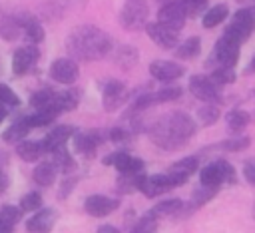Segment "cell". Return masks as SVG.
Listing matches in <instances>:
<instances>
[{"instance_id": "20", "label": "cell", "mask_w": 255, "mask_h": 233, "mask_svg": "<svg viewBox=\"0 0 255 233\" xmlns=\"http://www.w3.org/2000/svg\"><path fill=\"white\" fill-rule=\"evenodd\" d=\"M16 153L22 161H38L44 153H46V147H44V141H30V139H22L18 145H16Z\"/></svg>"}, {"instance_id": "30", "label": "cell", "mask_w": 255, "mask_h": 233, "mask_svg": "<svg viewBox=\"0 0 255 233\" xmlns=\"http://www.w3.org/2000/svg\"><path fill=\"white\" fill-rule=\"evenodd\" d=\"M201 50V40L197 36H191L187 40H183L181 44H177V50H175V56L179 60H189V58H195Z\"/></svg>"}, {"instance_id": "8", "label": "cell", "mask_w": 255, "mask_h": 233, "mask_svg": "<svg viewBox=\"0 0 255 233\" xmlns=\"http://www.w3.org/2000/svg\"><path fill=\"white\" fill-rule=\"evenodd\" d=\"M239 46L237 42H233L231 38L227 36H221L217 42H215V48H213V54L211 58L215 60V68L223 66V68H235L237 60H239Z\"/></svg>"}, {"instance_id": "27", "label": "cell", "mask_w": 255, "mask_h": 233, "mask_svg": "<svg viewBox=\"0 0 255 233\" xmlns=\"http://www.w3.org/2000/svg\"><path fill=\"white\" fill-rule=\"evenodd\" d=\"M20 20H22L24 34H26V38H28L30 42L38 44V42H42V40H44V28H42V24H40L34 16L26 14V16H20Z\"/></svg>"}, {"instance_id": "45", "label": "cell", "mask_w": 255, "mask_h": 233, "mask_svg": "<svg viewBox=\"0 0 255 233\" xmlns=\"http://www.w3.org/2000/svg\"><path fill=\"white\" fill-rule=\"evenodd\" d=\"M110 139L114 141V143H124V141H128L129 139V131L126 129V127H112V131H110Z\"/></svg>"}, {"instance_id": "41", "label": "cell", "mask_w": 255, "mask_h": 233, "mask_svg": "<svg viewBox=\"0 0 255 233\" xmlns=\"http://www.w3.org/2000/svg\"><path fill=\"white\" fill-rule=\"evenodd\" d=\"M0 104L6 108H12V106L20 104V98L16 96V92L12 88H8L6 84H0Z\"/></svg>"}, {"instance_id": "12", "label": "cell", "mask_w": 255, "mask_h": 233, "mask_svg": "<svg viewBox=\"0 0 255 233\" xmlns=\"http://www.w3.org/2000/svg\"><path fill=\"white\" fill-rule=\"evenodd\" d=\"M145 32L147 36L159 46V48H175L179 44V30L167 26V24H161V22H153V24H147L145 26Z\"/></svg>"}, {"instance_id": "19", "label": "cell", "mask_w": 255, "mask_h": 233, "mask_svg": "<svg viewBox=\"0 0 255 233\" xmlns=\"http://www.w3.org/2000/svg\"><path fill=\"white\" fill-rule=\"evenodd\" d=\"M72 135H74V127H72V125H56V127H52V129L46 133V137H44L42 141H44L46 151H54L56 147L66 145V141H68Z\"/></svg>"}, {"instance_id": "22", "label": "cell", "mask_w": 255, "mask_h": 233, "mask_svg": "<svg viewBox=\"0 0 255 233\" xmlns=\"http://www.w3.org/2000/svg\"><path fill=\"white\" fill-rule=\"evenodd\" d=\"M74 143H76V149L86 155V157H92L100 145V135L94 133V131H84V133H76L74 137Z\"/></svg>"}, {"instance_id": "38", "label": "cell", "mask_w": 255, "mask_h": 233, "mask_svg": "<svg viewBox=\"0 0 255 233\" xmlns=\"http://www.w3.org/2000/svg\"><path fill=\"white\" fill-rule=\"evenodd\" d=\"M249 143H251V139L245 137V135H241V137L223 139V141H219L215 147H217V149H223V151H241V149L249 147Z\"/></svg>"}, {"instance_id": "11", "label": "cell", "mask_w": 255, "mask_h": 233, "mask_svg": "<svg viewBox=\"0 0 255 233\" xmlns=\"http://www.w3.org/2000/svg\"><path fill=\"white\" fill-rule=\"evenodd\" d=\"M104 165H114L122 175H137L143 171V161L139 157H133L126 151L110 153L106 159H102Z\"/></svg>"}, {"instance_id": "2", "label": "cell", "mask_w": 255, "mask_h": 233, "mask_svg": "<svg viewBox=\"0 0 255 233\" xmlns=\"http://www.w3.org/2000/svg\"><path fill=\"white\" fill-rule=\"evenodd\" d=\"M66 50L70 52V56L74 60L96 62V60H102L104 56L110 54L112 40L98 26L82 24V26H76L68 34V38H66Z\"/></svg>"}, {"instance_id": "49", "label": "cell", "mask_w": 255, "mask_h": 233, "mask_svg": "<svg viewBox=\"0 0 255 233\" xmlns=\"http://www.w3.org/2000/svg\"><path fill=\"white\" fill-rule=\"evenodd\" d=\"M6 116H8V108H6V106H2V104H0V123H2V121H4V119H6Z\"/></svg>"}, {"instance_id": "39", "label": "cell", "mask_w": 255, "mask_h": 233, "mask_svg": "<svg viewBox=\"0 0 255 233\" xmlns=\"http://www.w3.org/2000/svg\"><path fill=\"white\" fill-rule=\"evenodd\" d=\"M217 86H223V84H233L235 82V70L233 68H223V66H219V68H215L213 72H211V76H209Z\"/></svg>"}, {"instance_id": "25", "label": "cell", "mask_w": 255, "mask_h": 233, "mask_svg": "<svg viewBox=\"0 0 255 233\" xmlns=\"http://www.w3.org/2000/svg\"><path fill=\"white\" fill-rule=\"evenodd\" d=\"M24 32L20 16H4L0 18V38L4 40H16Z\"/></svg>"}, {"instance_id": "33", "label": "cell", "mask_w": 255, "mask_h": 233, "mask_svg": "<svg viewBox=\"0 0 255 233\" xmlns=\"http://www.w3.org/2000/svg\"><path fill=\"white\" fill-rule=\"evenodd\" d=\"M157 215L153 213V211H147L143 217H139L137 221H135V225L131 227V231L129 233H153L155 229H157Z\"/></svg>"}, {"instance_id": "44", "label": "cell", "mask_w": 255, "mask_h": 233, "mask_svg": "<svg viewBox=\"0 0 255 233\" xmlns=\"http://www.w3.org/2000/svg\"><path fill=\"white\" fill-rule=\"evenodd\" d=\"M217 163H219V167H221L223 179L229 181V183H235V181H237V177H235V167H233L229 161H225V159H217Z\"/></svg>"}, {"instance_id": "24", "label": "cell", "mask_w": 255, "mask_h": 233, "mask_svg": "<svg viewBox=\"0 0 255 233\" xmlns=\"http://www.w3.org/2000/svg\"><path fill=\"white\" fill-rule=\"evenodd\" d=\"M185 203L181 199H167V201H161L159 205H155L151 211L157 215V217H185Z\"/></svg>"}, {"instance_id": "48", "label": "cell", "mask_w": 255, "mask_h": 233, "mask_svg": "<svg viewBox=\"0 0 255 233\" xmlns=\"http://www.w3.org/2000/svg\"><path fill=\"white\" fill-rule=\"evenodd\" d=\"M96 233H120V229L114 225H102V227H98Z\"/></svg>"}, {"instance_id": "34", "label": "cell", "mask_w": 255, "mask_h": 233, "mask_svg": "<svg viewBox=\"0 0 255 233\" xmlns=\"http://www.w3.org/2000/svg\"><path fill=\"white\" fill-rule=\"evenodd\" d=\"M197 167H199V159H197V155H189V157H183V159H179L177 163H173L169 171L189 177L193 171H197Z\"/></svg>"}, {"instance_id": "40", "label": "cell", "mask_w": 255, "mask_h": 233, "mask_svg": "<svg viewBox=\"0 0 255 233\" xmlns=\"http://www.w3.org/2000/svg\"><path fill=\"white\" fill-rule=\"evenodd\" d=\"M78 102H80V90H64V92H60L62 112H70V110L78 108Z\"/></svg>"}, {"instance_id": "18", "label": "cell", "mask_w": 255, "mask_h": 233, "mask_svg": "<svg viewBox=\"0 0 255 233\" xmlns=\"http://www.w3.org/2000/svg\"><path fill=\"white\" fill-rule=\"evenodd\" d=\"M54 223H56V211L46 207V209H38V213L26 221V229L30 233H50Z\"/></svg>"}, {"instance_id": "21", "label": "cell", "mask_w": 255, "mask_h": 233, "mask_svg": "<svg viewBox=\"0 0 255 233\" xmlns=\"http://www.w3.org/2000/svg\"><path fill=\"white\" fill-rule=\"evenodd\" d=\"M30 129H34L32 127V123H30V119H28V116H24V117H20V119H16L4 133H2V139L4 141H8V143H20L26 135H28V131Z\"/></svg>"}, {"instance_id": "13", "label": "cell", "mask_w": 255, "mask_h": 233, "mask_svg": "<svg viewBox=\"0 0 255 233\" xmlns=\"http://www.w3.org/2000/svg\"><path fill=\"white\" fill-rule=\"evenodd\" d=\"M38 58H40V50H38L34 44L24 46V48H18V50L14 52V56H12V72H14L16 76L28 74V72L36 66Z\"/></svg>"}, {"instance_id": "10", "label": "cell", "mask_w": 255, "mask_h": 233, "mask_svg": "<svg viewBox=\"0 0 255 233\" xmlns=\"http://www.w3.org/2000/svg\"><path fill=\"white\" fill-rule=\"evenodd\" d=\"M48 74H50V78H52L54 82L70 86V84H74V82L78 80L80 68H78V64H76L74 58H58V60H54V62L50 64Z\"/></svg>"}, {"instance_id": "26", "label": "cell", "mask_w": 255, "mask_h": 233, "mask_svg": "<svg viewBox=\"0 0 255 233\" xmlns=\"http://www.w3.org/2000/svg\"><path fill=\"white\" fill-rule=\"evenodd\" d=\"M22 209L16 205H4L0 209V233H12L14 225L20 221Z\"/></svg>"}, {"instance_id": "17", "label": "cell", "mask_w": 255, "mask_h": 233, "mask_svg": "<svg viewBox=\"0 0 255 233\" xmlns=\"http://www.w3.org/2000/svg\"><path fill=\"white\" fill-rule=\"evenodd\" d=\"M185 72V68L177 62H169V60H155L149 64V74L159 80V82H173L177 78H181Z\"/></svg>"}, {"instance_id": "50", "label": "cell", "mask_w": 255, "mask_h": 233, "mask_svg": "<svg viewBox=\"0 0 255 233\" xmlns=\"http://www.w3.org/2000/svg\"><path fill=\"white\" fill-rule=\"evenodd\" d=\"M249 72H255V56L251 58V64H249Z\"/></svg>"}, {"instance_id": "46", "label": "cell", "mask_w": 255, "mask_h": 233, "mask_svg": "<svg viewBox=\"0 0 255 233\" xmlns=\"http://www.w3.org/2000/svg\"><path fill=\"white\" fill-rule=\"evenodd\" d=\"M243 175H245V179H247L251 185H255V157H251V159L245 161V165H243Z\"/></svg>"}, {"instance_id": "29", "label": "cell", "mask_w": 255, "mask_h": 233, "mask_svg": "<svg viewBox=\"0 0 255 233\" xmlns=\"http://www.w3.org/2000/svg\"><path fill=\"white\" fill-rule=\"evenodd\" d=\"M229 16V8L225 4H215L213 8H209L205 14H203V26L205 28H215L217 24H221L225 18Z\"/></svg>"}, {"instance_id": "31", "label": "cell", "mask_w": 255, "mask_h": 233, "mask_svg": "<svg viewBox=\"0 0 255 233\" xmlns=\"http://www.w3.org/2000/svg\"><path fill=\"white\" fill-rule=\"evenodd\" d=\"M249 114L247 112H243V110H239V108H235V110H231V112H227V116H225V121H227V127H229V131H233V133H237V131H241L247 123H249Z\"/></svg>"}, {"instance_id": "47", "label": "cell", "mask_w": 255, "mask_h": 233, "mask_svg": "<svg viewBox=\"0 0 255 233\" xmlns=\"http://www.w3.org/2000/svg\"><path fill=\"white\" fill-rule=\"evenodd\" d=\"M8 185H10V179H8L6 171H4V167H0V195L8 189Z\"/></svg>"}, {"instance_id": "16", "label": "cell", "mask_w": 255, "mask_h": 233, "mask_svg": "<svg viewBox=\"0 0 255 233\" xmlns=\"http://www.w3.org/2000/svg\"><path fill=\"white\" fill-rule=\"evenodd\" d=\"M118 207H120V201L106 197V195H90L84 201V209L92 217H106V215L114 213Z\"/></svg>"}, {"instance_id": "43", "label": "cell", "mask_w": 255, "mask_h": 233, "mask_svg": "<svg viewBox=\"0 0 255 233\" xmlns=\"http://www.w3.org/2000/svg\"><path fill=\"white\" fill-rule=\"evenodd\" d=\"M179 2H181V6H183L187 16H197L207 6V0H179Z\"/></svg>"}, {"instance_id": "37", "label": "cell", "mask_w": 255, "mask_h": 233, "mask_svg": "<svg viewBox=\"0 0 255 233\" xmlns=\"http://www.w3.org/2000/svg\"><path fill=\"white\" fill-rule=\"evenodd\" d=\"M42 203H44V199H42L40 191H28L26 195H22L18 207H20L22 211H38V209L42 207Z\"/></svg>"}, {"instance_id": "35", "label": "cell", "mask_w": 255, "mask_h": 233, "mask_svg": "<svg viewBox=\"0 0 255 233\" xmlns=\"http://www.w3.org/2000/svg\"><path fill=\"white\" fill-rule=\"evenodd\" d=\"M217 191H219V187H215V185H201V187H197V189L193 191L191 205H193V207H201V205H205L211 197L217 195Z\"/></svg>"}, {"instance_id": "1", "label": "cell", "mask_w": 255, "mask_h": 233, "mask_svg": "<svg viewBox=\"0 0 255 233\" xmlns=\"http://www.w3.org/2000/svg\"><path fill=\"white\" fill-rule=\"evenodd\" d=\"M197 131V123L189 114L183 112H169L155 119L149 127V137L151 141L167 151H175L183 147Z\"/></svg>"}, {"instance_id": "42", "label": "cell", "mask_w": 255, "mask_h": 233, "mask_svg": "<svg viewBox=\"0 0 255 233\" xmlns=\"http://www.w3.org/2000/svg\"><path fill=\"white\" fill-rule=\"evenodd\" d=\"M118 62L124 64L126 68L133 66V64L137 62V52H135L131 46H122V48H120V54H118Z\"/></svg>"}, {"instance_id": "36", "label": "cell", "mask_w": 255, "mask_h": 233, "mask_svg": "<svg viewBox=\"0 0 255 233\" xmlns=\"http://www.w3.org/2000/svg\"><path fill=\"white\" fill-rule=\"evenodd\" d=\"M197 119H199V125H211L219 119V108L215 104H205L197 110Z\"/></svg>"}, {"instance_id": "23", "label": "cell", "mask_w": 255, "mask_h": 233, "mask_svg": "<svg viewBox=\"0 0 255 233\" xmlns=\"http://www.w3.org/2000/svg\"><path fill=\"white\" fill-rule=\"evenodd\" d=\"M56 175H58V167L52 161H42L40 165H36V169L32 173V179L40 187H50L56 181Z\"/></svg>"}, {"instance_id": "15", "label": "cell", "mask_w": 255, "mask_h": 233, "mask_svg": "<svg viewBox=\"0 0 255 233\" xmlns=\"http://www.w3.org/2000/svg\"><path fill=\"white\" fill-rule=\"evenodd\" d=\"M185 18H187V14H185V10H183V6H181L179 0L165 2V4L159 8V12H157V22L167 24V26H171V28H175V30H181V28H183Z\"/></svg>"}, {"instance_id": "3", "label": "cell", "mask_w": 255, "mask_h": 233, "mask_svg": "<svg viewBox=\"0 0 255 233\" xmlns=\"http://www.w3.org/2000/svg\"><path fill=\"white\" fill-rule=\"evenodd\" d=\"M187 179H189V177L179 175V173H173V171L143 175L141 185H139V191H141L145 197H157V195H161V193L167 191V189H173V187H177V185H183Z\"/></svg>"}, {"instance_id": "9", "label": "cell", "mask_w": 255, "mask_h": 233, "mask_svg": "<svg viewBox=\"0 0 255 233\" xmlns=\"http://www.w3.org/2000/svg\"><path fill=\"white\" fill-rule=\"evenodd\" d=\"M187 88H189L191 96H195L197 100H201L205 104H217V102H221V94H219L217 84L211 78H207V76H191Z\"/></svg>"}, {"instance_id": "28", "label": "cell", "mask_w": 255, "mask_h": 233, "mask_svg": "<svg viewBox=\"0 0 255 233\" xmlns=\"http://www.w3.org/2000/svg\"><path fill=\"white\" fill-rule=\"evenodd\" d=\"M199 181H201V185H215V187H219V185L225 181L219 163H217V161L207 163V165L199 171Z\"/></svg>"}, {"instance_id": "32", "label": "cell", "mask_w": 255, "mask_h": 233, "mask_svg": "<svg viewBox=\"0 0 255 233\" xmlns=\"http://www.w3.org/2000/svg\"><path fill=\"white\" fill-rule=\"evenodd\" d=\"M50 153H52V163L58 167V171L70 173V171L74 169V159H72V155L68 153L66 145L56 147V149H54V151H50Z\"/></svg>"}, {"instance_id": "14", "label": "cell", "mask_w": 255, "mask_h": 233, "mask_svg": "<svg viewBox=\"0 0 255 233\" xmlns=\"http://www.w3.org/2000/svg\"><path fill=\"white\" fill-rule=\"evenodd\" d=\"M30 106L36 112H46L52 116L62 114V106H60V92H52V90H40L34 92L30 98Z\"/></svg>"}, {"instance_id": "6", "label": "cell", "mask_w": 255, "mask_h": 233, "mask_svg": "<svg viewBox=\"0 0 255 233\" xmlns=\"http://www.w3.org/2000/svg\"><path fill=\"white\" fill-rule=\"evenodd\" d=\"M129 98L128 88L120 80H106L102 84V106L106 112H116L120 110Z\"/></svg>"}, {"instance_id": "4", "label": "cell", "mask_w": 255, "mask_h": 233, "mask_svg": "<svg viewBox=\"0 0 255 233\" xmlns=\"http://www.w3.org/2000/svg\"><path fill=\"white\" fill-rule=\"evenodd\" d=\"M255 30V8H239L231 16V24L225 28L223 36L231 38L237 44H243Z\"/></svg>"}, {"instance_id": "5", "label": "cell", "mask_w": 255, "mask_h": 233, "mask_svg": "<svg viewBox=\"0 0 255 233\" xmlns=\"http://www.w3.org/2000/svg\"><path fill=\"white\" fill-rule=\"evenodd\" d=\"M147 0H126L118 18L126 30H141L147 26Z\"/></svg>"}, {"instance_id": "7", "label": "cell", "mask_w": 255, "mask_h": 233, "mask_svg": "<svg viewBox=\"0 0 255 233\" xmlns=\"http://www.w3.org/2000/svg\"><path fill=\"white\" fill-rule=\"evenodd\" d=\"M181 96V88L177 86H167V88H161L157 92H149V94H141L135 98L133 106H131V112H141V110H147L155 104H165V102H173Z\"/></svg>"}]
</instances>
